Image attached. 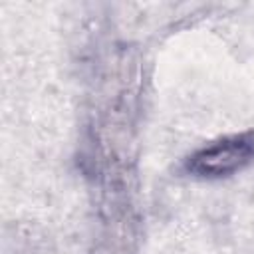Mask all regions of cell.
<instances>
[{
    "mask_svg": "<svg viewBox=\"0 0 254 254\" xmlns=\"http://www.w3.org/2000/svg\"><path fill=\"white\" fill-rule=\"evenodd\" d=\"M254 157V139L250 135H234L210 143L196 151L189 161V171L200 177H224L240 171Z\"/></svg>",
    "mask_w": 254,
    "mask_h": 254,
    "instance_id": "cell-1",
    "label": "cell"
}]
</instances>
